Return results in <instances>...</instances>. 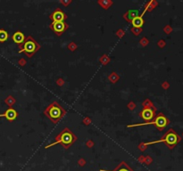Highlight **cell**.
Segmentation results:
<instances>
[{"label": "cell", "mask_w": 183, "mask_h": 171, "mask_svg": "<svg viewBox=\"0 0 183 171\" xmlns=\"http://www.w3.org/2000/svg\"><path fill=\"white\" fill-rule=\"evenodd\" d=\"M182 136H183V134H182Z\"/></svg>", "instance_id": "e0dca14e"}, {"label": "cell", "mask_w": 183, "mask_h": 171, "mask_svg": "<svg viewBox=\"0 0 183 171\" xmlns=\"http://www.w3.org/2000/svg\"><path fill=\"white\" fill-rule=\"evenodd\" d=\"M19 47V52L20 53H23L27 55V57L31 58L33 55H35L37 52L40 49L39 44L31 36H28L23 41V43L20 45Z\"/></svg>", "instance_id": "3957f363"}, {"label": "cell", "mask_w": 183, "mask_h": 171, "mask_svg": "<svg viewBox=\"0 0 183 171\" xmlns=\"http://www.w3.org/2000/svg\"><path fill=\"white\" fill-rule=\"evenodd\" d=\"M100 171H133L130 168V166L128 164H126V162L122 161L120 162V164L117 166L114 170H104V169H101Z\"/></svg>", "instance_id": "8fae6325"}, {"label": "cell", "mask_w": 183, "mask_h": 171, "mask_svg": "<svg viewBox=\"0 0 183 171\" xmlns=\"http://www.w3.org/2000/svg\"><path fill=\"white\" fill-rule=\"evenodd\" d=\"M8 39V33L4 29H0V42H5Z\"/></svg>", "instance_id": "5bb4252c"}, {"label": "cell", "mask_w": 183, "mask_h": 171, "mask_svg": "<svg viewBox=\"0 0 183 171\" xmlns=\"http://www.w3.org/2000/svg\"><path fill=\"white\" fill-rule=\"evenodd\" d=\"M170 123V120L164 115V113L160 112L157 115H156L155 118L150 121V122H146V123H142V124H137V125H130L129 128L130 127H138V126H144V125H154L156 126V128L159 131H162L164 128H166L168 124Z\"/></svg>", "instance_id": "5b68a950"}, {"label": "cell", "mask_w": 183, "mask_h": 171, "mask_svg": "<svg viewBox=\"0 0 183 171\" xmlns=\"http://www.w3.org/2000/svg\"><path fill=\"white\" fill-rule=\"evenodd\" d=\"M165 31H166L167 33H170V32L172 31V28H171L170 26H167V27L165 28Z\"/></svg>", "instance_id": "9a60e30c"}, {"label": "cell", "mask_w": 183, "mask_h": 171, "mask_svg": "<svg viewBox=\"0 0 183 171\" xmlns=\"http://www.w3.org/2000/svg\"><path fill=\"white\" fill-rule=\"evenodd\" d=\"M129 16H130V18H129V21L130 22H131V21H132L135 17H137V16H138V11L136 10V11H132V10H131V11H129L128 13H126L125 14H124V18H125V19H127Z\"/></svg>", "instance_id": "4fadbf2b"}, {"label": "cell", "mask_w": 183, "mask_h": 171, "mask_svg": "<svg viewBox=\"0 0 183 171\" xmlns=\"http://www.w3.org/2000/svg\"><path fill=\"white\" fill-rule=\"evenodd\" d=\"M156 111V109L155 107H146L140 111V116L145 121L150 122L151 120H153L154 118H155Z\"/></svg>", "instance_id": "52a82bcc"}, {"label": "cell", "mask_w": 183, "mask_h": 171, "mask_svg": "<svg viewBox=\"0 0 183 171\" xmlns=\"http://www.w3.org/2000/svg\"><path fill=\"white\" fill-rule=\"evenodd\" d=\"M76 141H77V136L72 133V131L68 128H64L55 136V143L47 145L46 148L51 147L52 145H55V144H61L63 147L65 148V149H68L70 146H71L76 142Z\"/></svg>", "instance_id": "7a4b0ae2"}, {"label": "cell", "mask_w": 183, "mask_h": 171, "mask_svg": "<svg viewBox=\"0 0 183 171\" xmlns=\"http://www.w3.org/2000/svg\"><path fill=\"white\" fill-rule=\"evenodd\" d=\"M49 28L52 29L53 32L60 37L67 31V29L69 28V25L65 21H57V22H52V23L49 24Z\"/></svg>", "instance_id": "8992f818"}, {"label": "cell", "mask_w": 183, "mask_h": 171, "mask_svg": "<svg viewBox=\"0 0 183 171\" xmlns=\"http://www.w3.org/2000/svg\"><path fill=\"white\" fill-rule=\"evenodd\" d=\"M49 18L53 22L65 21V20L67 19V14L65 13L61 8H56L49 15Z\"/></svg>", "instance_id": "ba28073f"}, {"label": "cell", "mask_w": 183, "mask_h": 171, "mask_svg": "<svg viewBox=\"0 0 183 171\" xmlns=\"http://www.w3.org/2000/svg\"><path fill=\"white\" fill-rule=\"evenodd\" d=\"M0 117H5L7 120L13 121L17 118V111L13 108H9L8 110H5V112L0 114Z\"/></svg>", "instance_id": "9c48e42d"}, {"label": "cell", "mask_w": 183, "mask_h": 171, "mask_svg": "<svg viewBox=\"0 0 183 171\" xmlns=\"http://www.w3.org/2000/svg\"><path fill=\"white\" fill-rule=\"evenodd\" d=\"M181 140L180 136H179L178 134L175 132V130H173L172 128H170L168 130L164 135L162 136L160 140L156 141V142H153V143H149V144H156V143H161L163 142L170 149H172L175 146H176Z\"/></svg>", "instance_id": "277c9868"}, {"label": "cell", "mask_w": 183, "mask_h": 171, "mask_svg": "<svg viewBox=\"0 0 183 171\" xmlns=\"http://www.w3.org/2000/svg\"><path fill=\"white\" fill-rule=\"evenodd\" d=\"M163 86H164V88H168V87H169V84H168V83H164V84L163 85Z\"/></svg>", "instance_id": "2e32d148"}, {"label": "cell", "mask_w": 183, "mask_h": 171, "mask_svg": "<svg viewBox=\"0 0 183 171\" xmlns=\"http://www.w3.org/2000/svg\"><path fill=\"white\" fill-rule=\"evenodd\" d=\"M44 114L52 121V123L56 124L66 114V110H65V109L60 103H58L56 101H55L53 102H51L50 104L44 110Z\"/></svg>", "instance_id": "6da1fadb"}, {"label": "cell", "mask_w": 183, "mask_h": 171, "mask_svg": "<svg viewBox=\"0 0 183 171\" xmlns=\"http://www.w3.org/2000/svg\"><path fill=\"white\" fill-rule=\"evenodd\" d=\"M131 23H132L133 27L135 28H141L142 25L144 24V20L142 16H137L131 21Z\"/></svg>", "instance_id": "7c38bea8"}, {"label": "cell", "mask_w": 183, "mask_h": 171, "mask_svg": "<svg viewBox=\"0 0 183 171\" xmlns=\"http://www.w3.org/2000/svg\"><path fill=\"white\" fill-rule=\"evenodd\" d=\"M25 36L23 35V33H21V31H16L13 36H12V39L14 43H16L18 46L21 45L23 43V41L25 40Z\"/></svg>", "instance_id": "30bf717a"}]
</instances>
